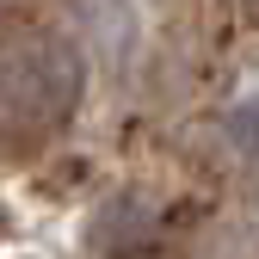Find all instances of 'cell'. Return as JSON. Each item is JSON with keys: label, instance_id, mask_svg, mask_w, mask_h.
<instances>
[{"label": "cell", "instance_id": "1", "mask_svg": "<svg viewBox=\"0 0 259 259\" xmlns=\"http://www.w3.org/2000/svg\"><path fill=\"white\" fill-rule=\"evenodd\" d=\"M80 50L56 31H31V37L0 50V130L13 136H50L74 117L80 105Z\"/></svg>", "mask_w": 259, "mask_h": 259}, {"label": "cell", "instance_id": "2", "mask_svg": "<svg viewBox=\"0 0 259 259\" xmlns=\"http://www.w3.org/2000/svg\"><path fill=\"white\" fill-rule=\"evenodd\" d=\"M154 241H160V210L142 191H111L87 216V253L93 259H142Z\"/></svg>", "mask_w": 259, "mask_h": 259}, {"label": "cell", "instance_id": "3", "mask_svg": "<svg viewBox=\"0 0 259 259\" xmlns=\"http://www.w3.org/2000/svg\"><path fill=\"white\" fill-rule=\"evenodd\" d=\"M74 19H80L87 50L105 68L136 62V50H142V7L136 0H74Z\"/></svg>", "mask_w": 259, "mask_h": 259}, {"label": "cell", "instance_id": "4", "mask_svg": "<svg viewBox=\"0 0 259 259\" xmlns=\"http://www.w3.org/2000/svg\"><path fill=\"white\" fill-rule=\"evenodd\" d=\"M222 130H229V142H235L247 160H259V93H253V99H241L229 117H222Z\"/></svg>", "mask_w": 259, "mask_h": 259}]
</instances>
